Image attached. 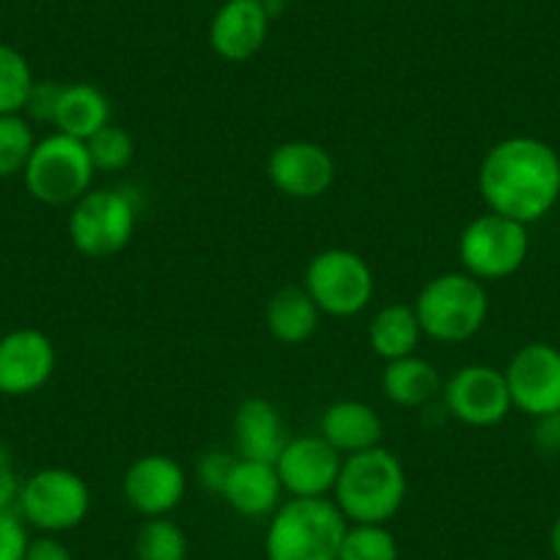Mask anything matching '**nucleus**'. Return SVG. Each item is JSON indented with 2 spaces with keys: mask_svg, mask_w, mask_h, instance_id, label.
<instances>
[{
  "mask_svg": "<svg viewBox=\"0 0 560 560\" xmlns=\"http://www.w3.org/2000/svg\"><path fill=\"white\" fill-rule=\"evenodd\" d=\"M478 192L489 212L522 225L536 223L560 198V158L538 138L500 140L483 154Z\"/></svg>",
  "mask_w": 560,
  "mask_h": 560,
  "instance_id": "1",
  "label": "nucleus"
},
{
  "mask_svg": "<svg viewBox=\"0 0 560 560\" xmlns=\"http://www.w3.org/2000/svg\"><path fill=\"white\" fill-rule=\"evenodd\" d=\"M407 500V472L396 454L376 445L363 454L343 456L332 487V503L349 525H387Z\"/></svg>",
  "mask_w": 560,
  "mask_h": 560,
  "instance_id": "2",
  "label": "nucleus"
},
{
  "mask_svg": "<svg viewBox=\"0 0 560 560\" xmlns=\"http://www.w3.org/2000/svg\"><path fill=\"white\" fill-rule=\"evenodd\" d=\"M347 516L327 498H289L269 516L267 560H338Z\"/></svg>",
  "mask_w": 560,
  "mask_h": 560,
  "instance_id": "3",
  "label": "nucleus"
},
{
  "mask_svg": "<svg viewBox=\"0 0 560 560\" xmlns=\"http://www.w3.org/2000/svg\"><path fill=\"white\" fill-rule=\"evenodd\" d=\"M423 336L438 343L470 341L483 327L489 298L481 280L467 272L434 275L412 303Z\"/></svg>",
  "mask_w": 560,
  "mask_h": 560,
  "instance_id": "4",
  "label": "nucleus"
},
{
  "mask_svg": "<svg viewBox=\"0 0 560 560\" xmlns=\"http://www.w3.org/2000/svg\"><path fill=\"white\" fill-rule=\"evenodd\" d=\"M96 168L85 140L52 132L36 140L34 154L23 171L31 196L47 207H72L94 185Z\"/></svg>",
  "mask_w": 560,
  "mask_h": 560,
  "instance_id": "5",
  "label": "nucleus"
},
{
  "mask_svg": "<svg viewBox=\"0 0 560 560\" xmlns=\"http://www.w3.org/2000/svg\"><path fill=\"white\" fill-rule=\"evenodd\" d=\"M303 289L322 314L349 319L369 308L374 298V272L360 253L327 247L305 267Z\"/></svg>",
  "mask_w": 560,
  "mask_h": 560,
  "instance_id": "6",
  "label": "nucleus"
},
{
  "mask_svg": "<svg viewBox=\"0 0 560 560\" xmlns=\"http://www.w3.org/2000/svg\"><path fill=\"white\" fill-rule=\"evenodd\" d=\"M138 225V207L127 190L91 187L69 212V240L85 258H113L129 245Z\"/></svg>",
  "mask_w": 560,
  "mask_h": 560,
  "instance_id": "7",
  "label": "nucleus"
},
{
  "mask_svg": "<svg viewBox=\"0 0 560 560\" xmlns=\"http://www.w3.org/2000/svg\"><path fill=\"white\" fill-rule=\"evenodd\" d=\"M91 511V489L83 478L67 467H45L23 481L18 500V514L25 525L39 533L74 530Z\"/></svg>",
  "mask_w": 560,
  "mask_h": 560,
  "instance_id": "8",
  "label": "nucleus"
},
{
  "mask_svg": "<svg viewBox=\"0 0 560 560\" xmlns=\"http://www.w3.org/2000/svg\"><path fill=\"white\" fill-rule=\"evenodd\" d=\"M527 225L503 214H478L459 236V258L467 275L476 280H503L525 264Z\"/></svg>",
  "mask_w": 560,
  "mask_h": 560,
  "instance_id": "9",
  "label": "nucleus"
},
{
  "mask_svg": "<svg viewBox=\"0 0 560 560\" xmlns=\"http://www.w3.org/2000/svg\"><path fill=\"white\" fill-rule=\"evenodd\" d=\"M440 396L459 423L476 429L498 427L514 407L503 371L481 363L462 365L448 382H443Z\"/></svg>",
  "mask_w": 560,
  "mask_h": 560,
  "instance_id": "10",
  "label": "nucleus"
},
{
  "mask_svg": "<svg viewBox=\"0 0 560 560\" xmlns=\"http://www.w3.org/2000/svg\"><path fill=\"white\" fill-rule=\"evenodd\" d=\"M511 404L533 420L560 412V352L549 343H527L505 365Z\"/></svg>",
  "mask_w": 560,
  "mask_h": 560,
  "instance_id": "11",
  "label": "nucleus"
},
{
  "mask_svg": "<svg viewBox=\"0 0 560 560\" xmlns=\"http://www.w3.org/2000/svg\"><path fill=\"white\" fill-rule=\"evenodd\" d=\"M267 176L280 196L314 201L336 182V160L314 140H287L269 154Z\"/></svg>",
  "mask_w": 560,
  "mask_h": 560,
  "instance_id": "12",
  "label": "nucleus"
},
{
  "mask_svg": "<svg viewBox=\"0 0 560 560\" xmlns=\"http://www.w3.org/2000/svg\"><path fill=\"white\" fill-rule=\"evenodd\" d=\"M343 456L322 434L289 438L287 448L275 459L283 492L292 498H327L341 472Z\"/></svg>",
  "mask_w": 560,
  "mask_h": 560,
  "instance_id": "13",
  "label": "nucleus"
},
{
  "mask_svg": "<svg viewBox=\"0 0 560 560\" xmlns=\"http://www.w3.org/2000/svg\"><path fill=\"white\" fill-rule=\"evenodd\" d=\"M56 363V343L42 330L20 327L0 336V396L23 398L42 390Z\"/></svg>",
  "mask_w": 560,
  "mask_h": 560,
  "instance_id": "14",
  "label": "nucleus"
},
{
  "mask_svg": "<svg viewBox=\"0 0 560 560\" xmlns=\"http://www.w3.org/2000/svg\"><path fill=\"white\" fill-rule=\"evenodd\" d=\"M121 492L129 509L140 516H168L185 500L187 472L179 462L165 454L138 456L124 472Z\"/></svg>",
  "mask_w": 560,
  "mask_h": 560,
  "instance_id": "15",
  "label": "nucleus"
},
{
  "mask_svg": "<svg viewBox=\"0 0 560 560\" xmlns=\"http://www.w3.org/2000/svg\"><path fill=\"white\" fill-rule=\"evenodd\" d=\"M269 36V7L264 0H225L209 23V45L229 63L250 61Z\"/></svg>",
  "mask_w": 560,
  "mask_h": 560,
  "instance_id": "16",
  "label": "nucleus"
},
{
  "mask_svg": "<svg viewBox=\"0 0 560 560\" xmlns=\"http://www.w3.org/2000/svg\"><path fill=\"white\" fill-rule=\"evenodd\" d=\"M220 498L229 503L231 511H236L245 520H264L278 511L283 503V483H280L278 470L269 462H253L236 456L229 478L223 483Z\"/></svg>",
  "mask_w": 560,
  "mask_h": 560,
  "instance_id": "17",
  "label": "nucleus"
},
{
  "mask_svg": "<svg viewBox=\"0 0 560 560\" xmlns=\"http://www.w3.org/2000/svg\"><path fill=\"white\" fill-rule=\"evenodd\" d=\"M234 443L236 454H240L242 459L269 462V465H275L280 451L287 448L289 434L287 427H283V418H280L278 407H275L269 398L253 396L245 398V401L236 407Z\"/></svg>",
  "mask_w": 560,
  "mask_h": 560,
  "instance_id": "18",
  "label": "nucleus"
},
{
  "mask_svg": "<svg viewBox=\"0 0 560 560\" xmlns=\"http://www.w3.org/2000/svg\"><path fill=\"white\" fill-rule=\"evenodd\" d=\"M319 434L338 454L352 456L382 445L385 423L371 404L358 401V398H341L325 409L319 420Z\"/></svg>",
  "mask_w": 560,
  "mask_h": 560,
  "instance_id": "19",
  "label": "nucleus"
},
{
  "mask_svg": "<svg viewBox=\"0 0 560 560\" xmlns=\"http://www.w3.org/2000/svg\"><path fill=\"white\" fill-rule=\"evenodd\" d=\"M110 124V100L94 83H63L58 94L52 127L69 138L89 140Z\"/></svg>",
  "mask_w": 560,
  "mask_h": 560,
  "instance_id": "20",
  "label": "nucleus"
},
{
  "mask_svg": "<svg viewBox=\"0 0 560 560\" xmlns=\"http://www.w3.org/2000/svg\"><path fill=\"white\" fill-rule=\"evenodd\" d=\"M380 385L387 401L407 409L423 407L443 393V380H440L438 369L418 354H407V358L385 363Z\"/></svg>",
  "mask_w": 560,
  "mask_h": 560,
  "instance_id": "21",
  "label": "nucleus"
},
{
  "mask_svg": "<svg viewBox=\"0 0 560 560\" xmlns=\"http://www.w3.org/2000/svg\"><path fill=\"white\" fill-rule=\"evenodd\" d=\"M322 311L303 287H287L275 292L267 303V327L275 341L298 347L319 330Z\"/></svg>",
  "mask_w": 560,
  "mask_h": 560,
  "instance_id": "22",
  "label": "nucleus"
},
{
  "mask_svg": "<svg viewBox=\"0 0 560 560\" xmlns=\"http://www.w3.org/2000/svg\"><path fill=\"white\" fill-rule=\"evenodd\" d=\"M423 330L415 316V308L407 303H390L376 311L369 322V347L385 363L415 354Z\"/></svg>",
  "mask_w": 560,
  "mask_h": 560,
  "instance_id": "23",
  "label": "nucleus"
},
{
  "mask_svg": "<svg viewBox=\"0 0 560 560\" xmlns=\"http://www.w3.org/2000/svg\"><path fill=\"white\" fill-rule=\"evenodd\" d=\"M187 533L168 516L147 520L135 536V560H187Z\"/></svg>",
  "mask_w": 560,
  "mask_h": 560,
  "instance_id": "24",
  "label": "nucleus"
},
{
  "mask_svg": "<svg viewBox=\"0 0 560 560\" xmlns=\"http://www.w3.org/2000/svg\"><path fill=\"white\" fill-rule=\"evenodd\" d=\"M34 83V69L28 58L18 47L0 42V116L23 113Z\"/></svg>",
  "mask_w": 560,
  "mask_h": 560,
  "instance_id": "25",
  "label": "nucleus"
},
{
  "mask_svg": "<svg viewBox=\"0 0 560 560\" xmlns=\"http://www.w3.org/2000/svg\"><path fill=\"white\" fill-rule=\"evenodd\" d=\"M36 147V135L23 113L0 116V179L23 176Z\"/></svg>",
  "mask_w": 560,
  "mask_h": 560,
  "instance_id": "26",
  "label": "nucleus"
},
{
  "mask_svg": "<svg viewBox=\"0 0 560 560\" xmlns=\"http://www.w3.org/2000/svg\"><path fill=\"white\" fill-rule=\"evenodd\" d=\"M338 560H398L396 536L387 525H349Z\"/></svg>",
  "mask_w": 560,
  "mask_h": 560,
  "instance_id": "27",
  "label": "nucleus"
},
{
  "mask_svg": "<svg viewBox=\"0 0 560 560\" xmlns=\"http://www.w3.org/2000/svg\"><path fill=\"white\" fill-rule=\"evenodd\" d=\"M85 149L91 154V163H94L96 174L105 171V174H118V171L127 168L135 158V140L127 129L116 127V124H107L100 132L91 135L85 140Z\"/></svg>",
  "mask_w": 560,
  "mask_h": 560,
  "instance_id": "28",
  "label": "nucleus"
},
{
  "mask_svg": "<svg viewBox=\"0 0 560 560\" xmlns=\"http://www.w3.org/2000/svg\"><path fill=\"white\" fill-rule=\"evenodd\" d=\"M28 541V525L18 511L0 514V560H25Z\"/></svg>",
  "mask_w": 560,
  "mask_h": 560,
  "instance_id": "29",
  "label": "nucleus"
},
{
  "mask_svg": "<svg viewBox=\"0 0 560 560\" xmlns=\"http://www.w3.org/2000/svg\"><path fill=\"white\" fill-rule=\"evenodd\" d=\"M234 462L236 456L229 454V451H209V454H203L196 465L198 483H201L207 492L220 494L223 492V483L225 478H229L231 467H234Z\"/></svg>",
  "mask_w": 560,
  "mask_h": 560,
  "instance_id": "30",
  "label": "nucleus"
},
{
  "mask_svg": "<svg viewBox=\"0 0 560 560\" xmlns=\"http://www.w3.org/2000/svg\"><path fill=\"white\" fill-rule=\"evenodd\" d=\"M58 94H61V83H34V91H31L28 102H25V118L28 121H45L52 124V116H56Z\"/></svg>",
  "mask_w": 560,
  "mask_h": 560,
  "instance_id": "31",
  "label": "nucleus"
},
{
  "mask_svg": "<svg viewBox=\"0 0 560 560\" xmlns=\"http://www.w3.org/2000/svg\"><path fill=\"white\" fill-rule=\"evenodd\" d=\"M20 489H23V478L14 470L12 451L7 445H0V514L18 511Z\"/></svg>",
  "mask_w": 560,
  "mask_h": 560,
  "instance_id": "32",
  "label": "nucleus"
},
{
  "mask_svg": "<svg viewBox=\"0 0 560 560\" xmlns=\"http://www.w3.org/2000/svg\"><path fill=\"white\" fill-rule=\"evenodd\" d=\"M25 560H74V555L61 538L50 536V533H42V536L31 538L28 541Z\"/></svg>",
  "mask_w": 560,
  "mask_h": 560,
  "instance_id": "33",
  "label": "nucleus"
},
{
  "mask_svg": "<svg viewBox=\"0 0 560 560\" xmlns=\"http://www.w3.org/2000/svg\"><path fill=\"white\" fill-rule=\"evenodd\" d=\"M533 443H536V448L541 451V454H560V412L536 418Z\"/></svg>",
  "mask_w": 560,
  "mask_h": 560,
  "instance_id": "34",
  "label": "nucleus"
},
{
  "mask_svg": "<svg viewBox=\"0 0 560 560\" xmlns=\"http://www.w3.org/2000/svg\"><path fill=\"white\" fill-rule=\"evenodd\" d=\"M549 544H552L555 560H560V516H558V522L552 525V536H549Z\"/></svg>",
  "mask_w": 560,
  "mask_h": 560,
  "instance_id": "35",
  "label": "nucleus"
},
{
  "mask_svg": "<svg viewBox=\"0 0 560 560\" xmlns=\"http://www.w3.org/2000/svg\"><path fill=\"white\" fill-rule=\"evenodd\" d=\"M264 3H267L269 9H275V7H283V3H292V0H264Z\"/></svg>",
  "mask_w": 560,
  "mask_h": 560,
  "instance_id": "36",
  "label": "nucleus"
}]
</instances>
